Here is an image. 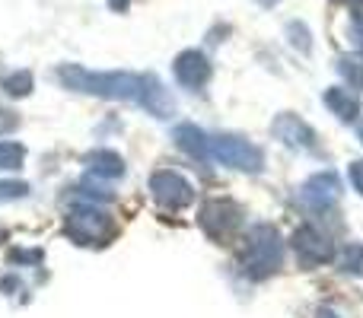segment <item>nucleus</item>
I'll return each instance as SVG.
<instances>
[{
  "label": "nucleus",
  "mask_w": 363,
  "mask_h": 318,
  "mask_svg": "<svg viewBox=\"0 0 363 318\" xmlns=\"http://www.w3.org/2000/svg\"><path fill=\"white\" fill-rule=\"evenodd\" d=\"M57 83L70 93H86L99 99H125L150 112L153 118H172L176 99L153 74H128V70H86L80 64H61L55 70Z\"/></svg>",
  "instance_id": "f257e3e1"
},
{
  "label": "nucleus",
  "mask_w": 363,
  "mask_h": 318,
  "mask_svg": "<svg viewBox=\"0 0 363 318\" xmlns=\"http://www.w3.org/2000/svg\"><path fill=\"white\" fill-rule=\"evenodd\" d=\"M284 261V242L277 236L274 226L268 223H255L245 232V245L242 255H239V268L249 280H264V277L277 274Z\"/></svg>",
  "instance_id": "f03ea898"
},
{
  "label": "nucleus",
  "mask_w": 363,
  "mask_h": 318,
  "mask_svg": "<svg viewBox=\"0 0 363 318\" xmlns=\"http://www.w3.org/2000/svg\"><path fill=\"white\" fill-rule=\"evenodd\" d=\"M64 236L77 245H93V249H99V245L112 242L115 223L102 207L89 204V200H80V204H74L67 210V217H64Z\"/></svg>",
  "instance_id": "7ed1b4c3"
},
{
  "label": "nucleus",
  "mask_w": 363,
  "mask_h": 318,
  "mask_svg": "<svg viewBox=\"0 0 363 318\" xmlns=\"http://www.w3.org/2000/svg\"><path fill=\"white\" fill-rule=\"evenodd\" d=\"M211 157L230 169H239V172H262L264 166V153L245 137H236V134L211 137Z\"/></svg>",
  "instance_id": "20e7f679"
},
{
  "label": "nucleus",
  "mask_w": 363,
  "mask_h": 318,
  "mask_svg": "<svg viewBox=\"0 0 363 318\" xmlns=\"http://www.w3.org/2000/svg\"><path fill=\"white\" fill-rule=\"evenodd\" d=\"M294 251L303 268H319V264H328L335 258V242L315 223H306L294 232Z\"/></svg>",
  "instance_id": "39448f33"
},
{
  "label": "nucleus",
  "mask_w": 363,
  "mask_h": 318,
  "mask_svg": "<svg viewBox=\"0 0 363 318\" xmlns=\"http://www.w3.org/2000/svg\"><path fill=\"white\" fill-rule=\"evenodd\" d=\"M150 194L160 207L166 210H182L194 200V188L185 175L172 172V169H160V172L150 175Z\"/></svg>",
  "instance_id": "423d86ee"
},
{
  "label": "nucleus",
  "mask_w": 363,
  "mask_h": 318,
  "mask_svg": "<svg viewBox=\"0 0 363 318\" xmlns=\"http://www.w3.org/2000/svg\"><path fill=\"white\" fill-rule=\"evenodd\" d=\"M198 220H201V229H204L207 236L223 242V239H230L233 232L242 226V210H239V204H233V200L217 198V200H207V204L201 207Z\"/></svg>",
  "instance_id": "0eeeda50"
},
{
  "label": "nucleus",
  "mask_w": 363,
  "mask_h": 318,
  "mask_svg": "<svg viewBox=\"0 0 363 318\" xmlns=\"http://www.w3.org/2000/svg\"><path fill=\"white\" fill-rule=\"evenodd\" d=\"M338 198H341V181H338V175H335L332 169H328V172H315L313 178L300 188L303 207H309V210H315V213L335 207L338 204Z\"/></svg>",
  "instance_id": "6e6552de"
},
{
  "label": "nucleus",
  "mask_w": 363,
  "mask_h": 318,
  "mask_svg": "<svg viewBox=\"0 0 363 318\" xmlns=\"http://www.w3.org/2000/svg\"><path fill=\"white\" fill-rule=\"evenodd\" d=\"M172 74H176L179 86L194 89V93H198V89H204L207 83H211L213 67H211V61H207L201 51L188 48V51H182V55L176 57V64H172Z\"/></svg>",
  "instance_id": "1a4fd4ad"
},
{
  "label": "nucleus",
  "mask_w": 363,
  "mask_h": 318,
  "mask_svg": "<svg viewBox=\"0 0 363 318\" xmlns=\"http://www.w3.org/2000/svg\"><path fill=\"white\" fill-rule=\"evenodd\" d=\"M277 140H284L287 147H300V150H315V131L296 115H277L274 125H271Z\"/></svg>",
  "instance_id": "9d476101"
},
{
  "label": "nucleus",
  "mask_w": 363,
  "mask_h": 318,
  "mask_svg": "<svg viewBox=\"0 0 363 318\" xmlns=\"http://www.w3.org/2000/svg\"><path fill=\"white\" fill-rule=\"evenodd\" d=\"M172 140H176V147L182 153H188V157L198 162H204L211 157V137H207L198 125H179L176 131H172Z\"/></svg>",
  "instance_id": "9b49d317"
},
{
  "label": "nucleus",
  "mask_w": 363,
  "mask_h": 318,
  "mask_svg": "<svg viewBox=\"0 0 363 318\" xmlns=\"http://www.w3.org/2000/svg\"><path fill=\"white\" fill-rule=\"evenodd\" d=\"M83 166H86V172L93 175V178H106V181L121 178V175H125V159H121L118 153H112V150H93V153H86Z\"/></svg>",
  "instance_id": "f8f14e48"
},
{
  "label": "nucleus",
  "mask_w": 363,
  "mask_h": 318,
  "mask_svg": "<svg viewBox=\"0 0 363 318\" xmlns=\"http://www.w3.org/2000/svg\"><path fill=\"white\" fill-rule=\"evenodd\" d=\"M322 102H325V106L332 108V115H338V118L345 121V125L357 121V115H360V99L351 93V89H345V86H332V89H325Z\"/></svg>",
  "instance_id": "ddd939ff"
},
{
  "label": "nucleus",
  "mask_w": 363,
  "mask_h": 318,
  "mask_svg": "<svg viewBox=\"0 0 363 318\" xmlns=\"http://www.w3.org/2000/svg\"><path fill=\"white\" fill-rule=\"evenodd\" d=\"M4 93L6 96H13V99H23V96H29V89H32V74L29 70H13V74H6L4 76Z\"/></svg>",
  "instance_id": "4468645a"
},
{
  "label": "nucleus",
  "mask_w": 363,
  "mask_h": 318,
  "mask_svg": "<svg viewBox=\"0 0 363 318\" xmlns=\"http://www.w3.org/2000/svg\"><path fill=\"white\" fill-rule=\"evenodd\" d=\"M341 271L354 277H363V242H351L341 251Z\"/></svg>",
  "instance_id": "2eb2a0df"
},
{
  "label": "nucleus",
  "mask_w": 363,
  "mask_h": 318,
  "mask_svg": "<svg viewBox=\"0 0 363 318\" xmlns=\"http://www.w3.org/2000/svg\"><path fill=\"white\" fill-rule=\"evenodd\" d=\"M26 150L19 144H0V172L4 169H23Z\"/></svg>",
  "instance_id": "dca6fc26"
},
{
  "label": "nucleus",
  "mask_w": 363,
  "mask_h": 318,
  "mask_svg": "<svg viewBox=\"0 0 363 318\" xmlns=\"http://www.w3.org/2000/svg\"><path fill=\"white\" fill-rule=\"evenodd\" d=\"M338 70H341V76L351 83V89H363V67H360L357 61H351V57H341Z\"/></svg>",
  "instance_id": "f3484780"
},
{
  "label": "nucleus",
  "mask_w": 363,
  "mask_h": 318,
  "mask_svg": "<svg viewBox=\"0 0 363 318\" xmlns=\"http://www.w3.org/2000/svg\"><path fill=\"white\" fill-rule=\"evenodd\" d=\"M287 35H290V45L300 48L303 55H309V29L303 23H290L287 25Z\"/></svg>",
  "instance_id": "a211bd4d"
},
{
  "label": "nucleus",
  "mask_w": 363,
  "mask_h": 318,
  "mask_svg": "<svg viewBox=\"0 0 363 318\" xmlns=\"http://www.w3.org/2000/svg\"><path fill=\"white\" fill-rule=\"evenodd\" d=\"M29 194V185L26 181H0V204L4 200H19Z\"/></svg>",
  "instance_id": "6ab92c4d"
},
{
  "label": "nucleus",
  "mask_w": 363,
  "mask_h": 318,
  "mask_svg": "<svg viewBox=\"0 0 363 318\" xmlns=\"http://www.w3.org/2000/svg\"><path fill=\"white\" fill-rule=\"evenodd\" d=\"M16 127H19V115L10 112V108H0V137L10 134V131H16Z\"/></svg>",
  "instance_id": "aec40b11"
},
{
  "label": "nucleus",
  "mask_w": 363,
  "mask_h": 318,
  "mask_svg": "<svg viewBox=\"0 0 363 318\" xmlns=\"http://www.w3.org/2000/svg\"><path fill=\"white\" fill-rule=\"evenodd\" d=\"M347 178H351V185H354V191H360L363 194V162H351V169H347Z\"/></svg>",
  "instance_id": "412c9836"
},
{
  "label": "nucleus",
  "mask_w": 363,
  "mask_h": 318,
  "mask_svg": "<svg viewBox=\"0 0 363 318\" xmlns=\"http://www.w3.org/2000/svg\"><path fill=\"white\" fill-rule=\"evenodd\" d=\"M42 251H13V261H38Z\"/></svg>",
  "instance_id": "4be33fe9"
},
{
  "label": "nucleus",
  "mask_w": 363,
  "mask_h": 318,
  "mask_svg": "<svg viewBox=\"0 0 363 318\" xmlns=\"http://www.w3.org/2000/svg\"><path fill=\"white\" fill-rule=\"evenodd\" d=\"M354 42L363 45V13H357V16H354Z\"/></svg>",
  "instance_id": "5701e85b"
},
{
  "label": "nucleus",
  "mask_w": 363,
  "mask_h": 318,
  "mask_svg": "<svg viewBox=\"0 0 363 318\" xmlns=\"http://www.w3.org/2000/svg\"><path fill=\"white\" fill-rule=\"evenodd\" d=\"M106 4H108V6H112V10H115V13H125V10H128V6H131V0H106Z\"/></svg>",
  "instance_id": "b1692460"
},
{
  "label": "nucleus",
  "mask_w": 363,
  "mask_h": 318,
  "mask_svg": "<svg viewBox=\"0 0 363 318\" xmlns=\"http://www.w3.org/2000/svg\"><path fill=\"white\" fill-rule=\"evenodd\" d=\"M338 4H345V6H363V0H338Z\"/></svg>",
  "instance_id": "393cba45"
},
{
  "label": "nucleus",
  "mask_w": 363,
  "mask_h": 318,
  "mask_svg": "<svg viewBox=\"0 0 363 318\" xmlns=\"http://www.w3.org/2000/svg\"><path fill=\"white\" fill-rule=\"evenodd\" d=\"M319 318H338V315H335V312H328V309H322Z\"/></svg>",
  "instance_id": "a878e982"
},
{
  "label": "nucleus",
  "mask_w": 363,
  "mask_h": 318,
  "mask_svg": "<svg viewBox=\"0 0 363 318\" xmlns=\"http://www.w3.org/2000/svg\"><path fill=\"white\" fill-rule=\"evenodd\" d=\"M262 4L264 6H274V4H281V0H262Z\"/></svg>",
  "instance_id": "bb28decb"
},
{
  "label": "nucleus",
  "mask_w": 363,
  "mask_h": 318,
  "mask_svg": "<svg viewBox=\"0 0 363 318\" xmlns=\"http://www.w3.org/2000/svg\"><path fill=\"white\" fill-rule=\"evenodd\" d=\"M0 242H4V229H0Z\"/></svg>",
  "instance_id": "cd10ccee"
}]
</instances>
